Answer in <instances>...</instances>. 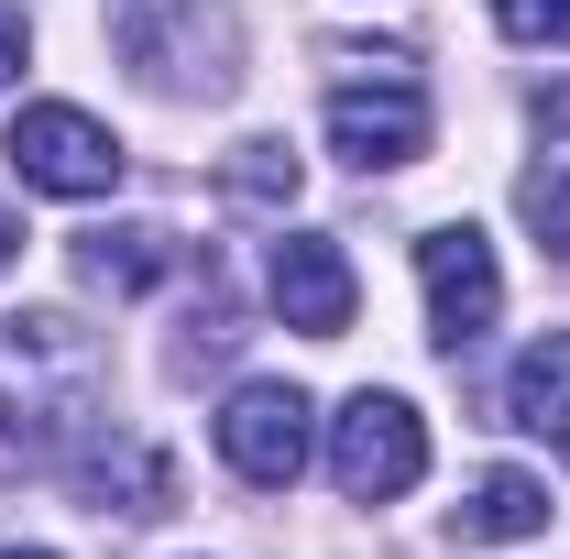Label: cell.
<instances>
[{
	"label": "cell",
	"mask_w": 570,
	"mask_h": 559,
	"mask_svg": "<svg viewBox=\"0 0 570 559\" xmlns=\"http://www.w3.org/2000/svg\"><path fill=\"white\" fill-rule=\"evenodd\" d=\"M450 538L461 549H504V538H549V483L538 472H483V483L450 504Z\"/></svg>",
	"instance_id": "9c48e42d"
},
{
	"label": "cell",
	"mask_w": 570,
	"mask_h": 559,
	"mask_svg": "<svg viewBox=\"0 0 570 559\" xmlns=\"http://www.w3.org/2000/svg\"><path fill=\"white\" fill-rule=\"evenodd\" d=\"M417 472H428V428H417V406L362 384L352 406L330 418V483L352 493V504H395Z\"/></svg>",
	"instance_id": "3957f363"
},
{
	"label": "cell",
	"mask_w": 570,
	"mask_h": 559,
	"mask_svg": "<svg viewBox=\"0 0 570 559\" xmlns=\"http://www.w3.org/2000/svg\"><path fill=\"white\" fill-rule=\"evenodd\" d=\"M110 45L165 99H230L242 88V22H230V0H110Z\"/></svg>",
	"instance_id": "7a4b0ae2"
},
{
	"label": "cell",
	"mask_w": 570,
	"mask_h": 559,
	"mask_svg": "<svg viewBox=\"0 0 570 559\" xmlns=\"http://www.w3.org/2000/svg\"><path fill=\"white\" fill-rule=\"evenodd\" d=\"M77 483L99 493V516H110V493H121V516H165V461H154V450H142V439H110V450H88V461H77Z\"/></svg>",
	"instance_id": "7c38bea8"
},
{
	"label": "cell",
	"mask_w": 570,
	"mask_h": 559,
	"mask_svg": "<svg viewBox=\"0 0 570 559\" xmlns=\"http://www.w3.org/2000/svg\"><path fill=\"white\" fill-rule=\"evenodd\" d=\"M264 285H275L285 330H307V341H341V330H352V264H341L330 231H285Z\"/></svg>",
	"instance_id": "ba28073f"
},
{
	"label": "cell",
	"mask_w": 570,
	"mask_h": 559,
	"mask_svg": "<svg viewBox=\"0 0 570 559\" xmlns=\"http://www.w3.org/2000/svg\"><path fill=\"white\" fill-rule=\"evenodd\" d=\"M88 285H110V296H142V285H165L176 264H187V242L176 231H154V219H132V231H88Z\"/></svg>",
	"instance_id": "8fae6325"
},
{
	"label": "cell",
	"mask_w": 570,
	"mask_h": 559,
	"mask_svg": "<svg viewBox=\"0 0 570 559\" xmlns=\"http://www.w3.org/2000/svg\"><path fill=\"white\" fill-rule=\"evenodd\" d=\"M504 418L527 428V439H549V450H570V330H549V341L515 362V384H504Z\"/></svg>",
	"instance_id": "30bf717a"
},
{
	"label": "cell",
	"mask_w": 570,
	"mask_h": 559,
	"mask_svg": "<svg viewBox=\"0 0 570 559\" xmlns=\"http://www.w3.org/2000/svg\"><path fill=\"white\" fill-rule=\"evenodd\" d=\"M219 461L253 493H285L307 472V395H296V384H242V395L219 406Z\"/></svg>",
	"instance_id": "52a82bcc"
},
{
	"label": "cell",
	"mask_w": 570,
	"mask_h": 559,
	"mask_svg": "<svg viewBox=\"0 0 570 559\" xmlns=\"http://www.w3.org/2000/svg\"><path fill=\"white\" fill-rule=\"evenodd\" d=\"M494 22L515 45H570V0H494Z\"/></svg>",
	"instance_id": "9a60e30c"
},
{
	"label": "cell",
	"mask_w": 570,
	"mask_h": 559,
	"mask_svg": "<svg viewBox=\"0 0 570 559\" xmlns=\"http://www.w3.org/2000/svg\"><path fill=\"white\" fill-rule=\"evenodd\" d=\"M0 154H11V176H22V187H45V198H110V187H121V143L99 133L88 110H67V99L11 110Z\"/></svg>",
	"instance_id": "277c9868"
},
{
	"label": "cell",
	"mask_w": 570,
	"mask_h": 559,
	"mask_svg": "<svg viewBox=\"0 0 570 559\" xmlns=\"http://www.w3.org/2000/svg\"><path fill=\"white\" fill-rule=\"evenodd\" d=\"M515 209H527V231H538V242H549V253L570 264V143H549V154L527 165V187H515Z\"/></svg>",
	"instance_id": "4fadbf2b"
},
{
	"label": "cell",
	"mask_w": 570,
	"mask_h": 559,
	"mask_svg": "<svg viewBox=\"0 0 570 559\" xmlns=\"http://www.w3.org/2000/svg\"><path fill=\"white\" fill-rule=\"evenodd\" d=\"M0 559H56V549H0Z\"/></svg>",
	"instance_id": "ac0fdd59"
},
{
	"label": "cell",
	"mask_w": 570,
	"mask_h": 559,
	"mask_svg": "<svg viewBox=\"0 0 570 559\" xmlns=\"http://www.w3.org/2000/svg\"><path fill=\"white\" fill-rule=\"evenodd\" d=\"M11 264H22V219L0 209V275H11Z\"/></svg>",
	"instance_id": "e0dca14e"
},
{
	"label": "cell",
	"mask_w": 570,
	"mask_h": 559,
	"mask_svg": "<svg viewBox=\"0 0 570 559\" xmlns=\"http://www.w3.org/2000/svg\"><path fill=\"white\" fill-rule=\"evenodd\" d=\"M99 428V351L77 318H0V461L45 472Z\"/></svg>",
	"instance_id": "6da1fadb"
},
{
	"label": "cell",
	"mask_w": 570,
	"mask_h": 559,
	"mask_svg": "<svg viewBox=\"0 0 570 559\" xmlns=\"http://www.w3.org/2000/svg\"><path fill=\"white\" fill-rule=\"evenodd\" d=\"M417 285H428V330H439V351H472L504 318L494 242H483L472 219H450V231H428V242H417Z\"/></svg>",
	"instance_id": "8992f818"
},
{
	"label": "cell",
	"mask_w": 570,
	"mask_h": 559,
	"mask_svg": "<svg viewBox=\"0 0 570 559\" xmlns=\"http://www.w3.org/2000/svg\"><path fill=\"white\" fill-rule=\"evenodd\" d=\"M330 143L352 154L362 176L417 165V154H428V88L395 67V56H384L373 77H341V88H330Z\"/></svg>",
	"instance_id": "5b68a950"
},
{
	"label": "cell",
	"mask_w": 570,
	"mask_h": 559,
	"mask_svg": "<svg viewBox=\"0 0 570 559\" xmlns=\"http://www.w3.org/2000/svg\"><path fill=\"white\" fill-rule=\"evenodd\" d=\"M0 77H22V22L0 11Z\"/></svg>",
	"instance_id": "2e32d148"
},
{
	"label": "cell",
	"mask_w": 570,
	"mask_h": 559,
	"mask_svg": "<svg viewBox=\"0 0 570 559\" xmlns=\"http://www.w3.org/2000/svg\"><path fill=\"white\" fill-rule=\"evenodd\" d=\"M219 187L253 198V209H285V198H296V154H285V143H242V154L219 165Z\"/></svg>",
	"instance_id": "5bb4252c"
}]
</instances>
